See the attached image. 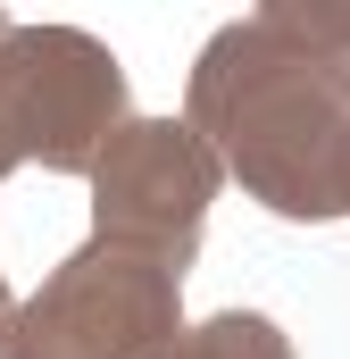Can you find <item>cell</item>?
Returning <instances> with one entry per match:
<instances>
[{
    "mask_svg": "<svg viewBox=\"0 0 350 359\" xmlns=\"http://www.w3.org/2000/svg\"><path fill=\"white\" fill-rule=\"evenodd\" d=\"M183 126L259 209L292 226L350 217V76L300 50L275 17H234L183 76Z\"/></svg>",
    "mask_w": 350,
    "mask_h": 359,
    "instance_id": "cell-1",
    "label": "cell"
},
{
    "mask_svg": "<svg viewBox=\"0 0 350 359\" xmlns=\"http://www.w3.org/2000/svg\"><path fill=\"white\" fill-rule=\"evenodd\" d=\"M183 326V276L92 234L17 301L0 359H167Z\"/></svg>",
    "mask_w": 350,
    "mask_h": 359,
    "instance_id": "cell-2",
    "label": "cell"
},
{
    "mask_svg": "<svg viewBox=\"0 0 350 359\" xmlns=\"http://www.w3.org/2000/svg\"><path fill=\"white\" fill-rule=\"evenodd\" d=\"M134 117L117 50L84 25H8L0 34V134L17 168L92 176L108 134Z\"/></svg>",
    "mask_w": 350,
    "mask_h": 359,
    "instance_id": "cell-3",
    "label": "cell"
},
{
    "mask_svg": "<svg viewBox=\"0 0 350 359\" xmlns=\"http://www.w3.org/2000/svg\"><path fill=\"white\" fill-rule=\"evenodd\" d=\"M84 184H92V234L100 243L150 251V259H167L183 276L200 259L209 201H217L225 168L209 159V142L183 117H125Z\"/></svg>",
    "mask_w": 350,
    "mask_h": 359,
    "instance_id": "cell-4",
    "label": "cell"
},
{
    "mask_svg": "<svg viewBox=\"0 0 350 359\" xmlns=\"http://www.w3.org/2000/svg\"><path fill=\"white\" fill-rule=\"evenodd\" d=\"M167 359H300V351L267 309H217V318L183 326L167 343Z\"/></svg>",
    "mask_w": 350,
    "mask_h": 359,
    "instance_id": "cell-5",
    "label": "cell"
},
{
    "mask_svg": "<svg viewBox=\"0 0 350 359\" xmlns=\"http://www.w3.org/2000/svg\"><path fill=\"white\" fill-rule=\"evenodd\" d=\"M267 17H275L300 50H317L334 76H350V8H292V0H275Z\"/></svg>",
    "mask_w": 350,
    "mask_h": 359,
    "instance_id": "cell-6",
    "label": "cell"
},
{
    "mask_svg": "<svg viewBox=\"0 0 350 359\" xmlns=\"http://www.w3.org/2000/svg\"><path fill=\"white\" fill-rule=\"evenodd\" d=\"M8 318H17V301H8V276H0V343H8Z\"/></svg>",
    "mask_w": 350,
    "mask_h": 359,
    "instance_id": "cell-7",
    "label": "cell"
},
{
    "mask_svg": "<svg viewBox=\"0 0 350 359\" xmlns=\"http://www.w3.org/2000/svg\"><path fill=\"white\" fill-rule=\"evenodd\" d=\"M8 168H17V151H8V134H0V176H8Z\"/></svg>",
    "mask_w": 350,
    "mask_h": 359,
    "instance_id": "cell-8",
    "label": "cell"
},
{
    "mask_svg": "<svg viewBox=\"0 0 350 359\" xmlns=\"http://www.w3.org/2000/svg\"><path fill=\"white\" fill-rule=\"evenodd\" d=\"M0 34H8V17H0Z\"/></svg>",
    "mask_w": 350,
    "mask_h": 359,
    "instance_id": "cell-9",
    "label": "cell"
}]
</instances>
